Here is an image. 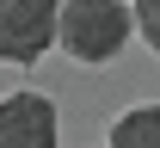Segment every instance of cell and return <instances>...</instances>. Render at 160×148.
Here are the masks:
<instances>
[{"instance_id": "2", "label": "cell", "mask_w": 160, "mask_h": 148, "mask_svg": "<svg viewBox=\"0 0 160 148\" xmlns=\"http://www.w3.org/2000/svg\"><path fill=\"white\" fill-rule=\"evenodd\" d=\"M62 6L56 0H0V62L31 68L43 62V49L56 43Z\"/></svg>"}, {"instance_id": "5", "label": "cell", "mask_w": 160, "mask_h": 148, "mask_svg": "<svg viewBox=\"0 0 160 148\" xmlns=\"http://www.w3.org/2000/svg\"><path fill=\"white\" fill-rule=\"evenodd\" d=\"M136 31L148 37V49L160 56V0H136Z\"/></svg>"}, {"instance_id": "3", "label": "cell", "mask_w": 160, "mask_h": 148, "mask_svg": "<svg viewBox=\"0 0 160 148\" xmlns=\"http://www.w3.org/2000/svg\"><path fill=\"white\" fill-rule=\"evenodd\" d=\"M56 136H62V124L43 93L0 99V148H56Z\"/></svg>"}, {"instance_id": "1", "label": "cell", "mask_w": 160, "mask_h": 148, "mask_svg": "<svg viewBox=\"0 0 160 148\" xmlns=\"http://www.w3.org/2000/svg\"><path fill=\"white\" fill-rule=\"evenodd\" d=\"M136 31L129 0H62V25L56 37L74 62H111Z\"/></svg>"}, {"instance_id": "4", "label": "cell", "mask_w": 160, "mask_h": 148, "mask_svg": "<svg viewBox=\"0 0 160 148\" xmlns=\"http://www.w3.org/2000/svg\"><path fill=\"white\" fill-rule=\"evenodd\" d=\"M111 148H160V105H136L111 124Z\"/></svg>"}]
</instances>
